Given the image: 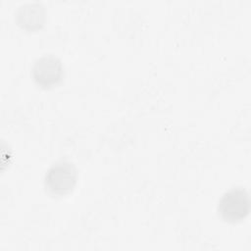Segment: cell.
I'll list each match as a JSON object with an SVG mask.
<instances>
[{
  "instance_id": "cell-1",
  "label": "cell",
  "mask_w": 251,
  "mask_h": 251,
  "mask_svg": "<svg viewBox=\"0 0 251 251\" xmlns=\"http://www.w3.org/2000/svg\"><path fill=\"white\" fill-rule=\"evenodd\" d=\"M77 179L78 171L75 165L68 160H58L47 169L43 184L51 196L63 197L75 189Z\"/></svg>"
},
{
  "instance_id": "cell-2",
  "label": "cell",
  "mask_w": 251,
  "mask_h": 251,
  "mask_svg": "<svg viewBox=\"0 0 251 251\" xmlns=\"http://www.w3.org/2000/svg\"><path fill=\"white\" fill-rule=\"evenodd\" d=\"M251 201L247 190L241 186L231 187L222 194L218 201L217 212L226 223L242 222L250 212Z\"/></svg>"
},
{
  "instance_id": "cell-3",
  "label": "cell",
  "mask_w": 251,
  "mask_h": 251,
  "mask_svg": "<svg viewBox=\"0 0 251 251\" xmlns=\"http://www.w3.org/2000/svg\"><path fill=\"white\" fill-rule=\"evenodd\" d=\"M30 74L36 85L49 89L63 80L64 66L60 58L54 54H44L33 62Z\"/></svg>"
},
{
  "instance_id": "cell-4",
  "label": "cell",
  "mask_w": 251,
  "mask_h": 251,
  "mask_svg": "<svg viewBox=\"0 0 251 251\" xmlns=\"http://www.w3.org/2000/svg\"><path fill=\"white\" fill-rule=\"evenodd\" d=\"M46 20V10L40 2L23 3L15 11V21L17 25L26 30L34 31L41 28Z\"/></svg>"
}]
</instances>
